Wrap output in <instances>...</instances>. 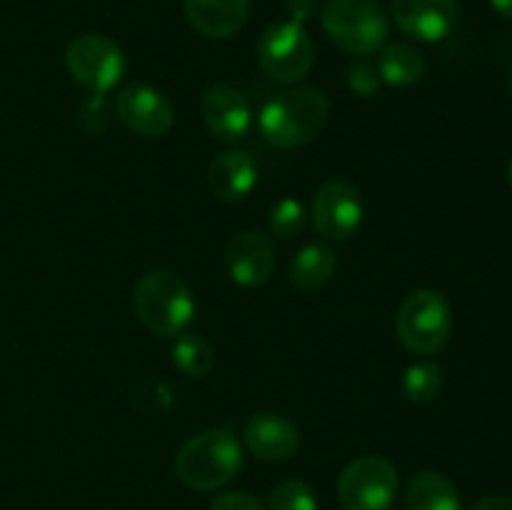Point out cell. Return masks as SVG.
I'll list each match as a JSON object with an SVG mask.
<instances>
[{
  "label": "cell",
  "mask_w": 512,
  "mask_h": 510,
  "mask_svg": "<svg viewBox=\"0 0 512 510\" xmlns=\"http://www.w3.org/2000/svg\"><path fill=\"white\" fill-rule=\"evenodd\" d=\"M313 225L323 238L328 240H348L358 233L363 223V198L358 188L348 180H325L313 198Z\"/></svg>",
  "instance_id": "9"
},
{
  "label": "cell",
  "mask_w": 512,
  "mask_h": 510,
  "mask_svg": "<svg viewBox=\"0 0 512 510\" xmlns=\"http://www.w3.org/2000/svg\"><path fill=\"white\" fill-rule=\"evenodd\" d=\"M378 73L383 83L408 88L423 80L425 75V58L415 45L410 43H390L383 48L378 58Z\"/></svg>",
  "instance_id": "19"
},
{
  "label": "cell",
  "mask_w": 512,
  "mask_h": 510,
  "mask_svg": "<svg viewBox=\"0 0 512 510\" xmlns=\"http://www.w3.org/2000/svg\"><path fill=\"white\" fill-rule=\"evenodd\" d=\"M255 55L265 75L278 83H295L313 68L315 48L303 25L293 20H280L265 28Z\"/></svg>",
  "instance_id": "6"
},
{
  "label": "cell",
  "mask_w": 512,
  "mask_h": 510,
  "mask_svg": "<svg viewBox=\"0 0 512 510\" xmlns=\"http://www.w3.org/2000/svg\"><path fill=\"white\" fill-rule=\"evenodd\" d=\"M243 468V448L228 428H210L185 440L175 455V475L188 488L215 490L228 485Z\"/></svg>",
  "instance_id": "2"
},
{
  "label": "cell",
  "mask_w": 512,
  "mask_h": 510,
  "mask_svg": "<svg viewBox=\"0 0 512 510\" xmlns=\"http://www.w3.org/2000/svg\"><path fill=\"white\" fill-rule=\"evenodd\" d=\"M258 183V165L245 150H223L210 163L208 185L220 200H240Z\"/></svg>",
  "instance_id": "16"
},
{
  "label": "cell",
  "mask_w": 512,
  "mask_h": 510,
  "mask_svg": "<svg viewBox=\"0 0 512 510\" xmlns=\"http://www.w3.org/2000/svg\"><path fill=\"white\" fill-rule=\"evenodd\" d=\"M508 180H510V185H512V160L508 163Z\"/></svg>",
  "instance_id": "29"
},
{
  "label": "cell",
  "mask_w": 512,
  "mask_h": 510,
  "mask_svg": "<svg viewBox=\"0 0 512 510\" xmlns=\"http://www.w3.org/2000/svg\"><path fill=\"white\" fill-rule=\"evenodd\" d=\"M133 308L150 333L170 338L185 333L195 315V300L180 275L170 270H153L135 285Z\"/></svg>",
  "instance_id": "3"
},
{
  "label": "cell",
  "mask_w": 512,
  "mask_h": 510,
  "mask_svg": "<svg viewBox=\"0 0 512 510\" xmlns=\"http://www.w3.org/2000/svg\"><path fill=\"white\" fill-rule=\"evenodd\" d=\"M270 510H318V498L303 480H285L270 493Z\"/></svg>",
  "instance_id": "22"
},
{
  "label": "cell",
  "mask_w": 512,
  "mask_h": 510,
  "mask_svg": "<svg viewBox=\"0 0 512 510\" xmlns=\"http://www.w3.org/2000/svg\"><path fill=\"white\" fill-rule=\"evenodd\" d=\"M510 93H512V73H510Z\"/></svg>",
  "instance_id": "30"
},
{
  "label": "cell",
  "mask_w": 512,
  "mask_h": 510,
  "mask_svg": "<svg viewBox=\"0 0 512 510\" xmlns=\"http://www.w3.org/2000/svg\"><path fill=\"white\" fill-rule=\"evenodd\" d=\"M458 15V0H393L395 25L405 35L425 43H435L450 35Z\"/></svg>",
  "instance_id": "12"
},
{
  "label": "cell",
  "mask_w": 512,
  "mask_h": 510,
  "mask_svg": "<svg viewBox=\"0 0 512 510\" xmlns=\"http://www.w3.org/2000/svg\"><path fill=\"white\" fill-rule=\"evenodd\" d=\"M490 5L505 18H512V0H490Z\"/></svg>",
  "instance_id": "28"
},
{
  "label": "cell",
  "mask_w": 512,
  "mask_h": 510,
  "mask_svg": "<svg viewBox=\"0 0 512 510\" xmlns=\"http://www.w3.org/2000/svg\"><path fill=\"white\" fill-rule=\"evenodd\" d=\"M330 103L318 88L298 85L275 93L260 110V133L275 148H300L320 135L328 123Z\"/></svg>",
  "instance_id": "1"
},
{
  "label": "cell",
  "mask_w": 512,
  "mask_h": 510,
  "mask_svg": "<svg viewBox=\"0 0 512 510\" xmlns=\"http://www.w3.org/2000/svg\"><path fill=\"white\" fill-rule=\"evenodd\" d=\"M115 113L133 133L145 138H160L173 128V105L158 88L145 83H133L118 95Z\"/></svg>",
  "instance_id": "10"
},
{
  "label": "cell",
  "mask_w": 512,
  "mask_h": 510,
  "mask_svg": "<svg viewBox=\"0 0 512 510\" xmlns=\"http://www.w3.org/2000/svg\"><path fill=\"white\" fill-rule=\"evenodd\" d=\"M470 510H512L510 495H485Z\"/></svg>",
  "instance_id": "27"
},
{
  "label": "cell",
  "mask_w": 512,
  "mask_h": 510,
  "mask_svg": "<svg viewBox=\"0 0 512 510\" xmlns=\"http://www.w3.org/2000/svg\"><path fill=\"white\" fill-rule=\"evenodd\" d=\"M335 253L325 243H310L305 248H300L295 253V258L290 260V283L298 290H305V293H313V290H320L335 273Z\"/></svg>",
  "instance_id": "17"
},
{
  "label": "cell",
  "mask_w": 512,
  "mask_h": 510,
  "mask_svg": "<svg viewBox=\"0 0 512 510\" xmlns=\"http://www.w3.org/2000/svg\"><path fill=\"white\" fill-rule=\"evenodd\" d=\"M173 363L183 370L188 378H203L210 373L215 363V353L203 335L180 333L173 345Z\"/></svg>",
  "instance_id": "20"
},
{
  "label": "cell",
  "mask_w": 512,
  "mask_h": 510,
  "mask_svg": "<svg viewBox=\"0 0 512 510\" xmlns=\"http://www.w3.org/2000/svg\"><path fill=\"white\" fill-rule=\"evenodd\" d=\"M320 18L328 38L350 55L375 53L390 33L388 13L378 0H328Z\"/></svg>",
  "instance_id": "4"
},
{
  "label": "cell",
  "mask_w": 512,
  "mask_h": 510,
  "mask_svg": "<svg viewBox=\"0 0 512 510\" xmlns=\"http://www.w3.org/2000/svg\"><path fill=\"white\" fill-rule=\"evenodd\" d=\"M210 510H265L255 495L243 493V490H233V493H225L220 498L213 500Z\"/></svg>",
  "instance_id": "25"
},
{
  "label": "cell",
  "mask_w": 512,
  "mask_h": 510,
  "mask_svg": "<svg viewBox=\"0 0 512 510\" xmlns=\"http://www.w3.org/2000/svg\"><path fill=\"white\" fill-rule=\"evenodd\" d=\"M185 15L200 35L225 40L240 33L250 15V0H185Z\"/></svg>",
  "instance_id": "15"
},
{
  "label": "cell",
  "mask_w": 512,
  "mask_h": 510,
  "mask_svg": "<svg viewBox=\"0 0 512 510\" xmlns=\"http://www.w3.org/2000/svg\"><path fill=\"white\" fill-rule=\"evenodd\" d=\"M398 338L410 353L435 355L445 348L453 330V310L443 293L433 288L413 290L395 318Z\"/></svg>",
  "instance_id": "5"
},
{
  "label": "cell",
  "mask_w": 512,
  "mask_h": 510,
  "mask_svg": "<svg viewBox=\"0 0 512 510\" xmlns=\"http://www.w3.org/2000/svg\"><path fill=\"white\" fill-rule=\"evenodd\" d=\"M398 493V470L380 455H363L340 473L338 498L343 510H390Z\"/></svg>",
  "instance_id": "7"
},
{
  "label": "cell",
  "mask_w": 512,
  "mask_h": 510,
  "mask_svg": "<svg viewBox=\"0 0 512 510\" xmlns=\"http://www.w3.org/2000/svg\"><path fill=\"white\" fill-rule=\"evenodd\" d=\"M225 265L230 278L243 288H258L268 283L275 268V245L263 230H243L225 250Z\"/></svg>",
  "instance_id": "11"
},
{
  "label": "cell",
  "mask_w": 512,
  "mask_h": 510,
  "mask_svg": "<svg viewBox=\"0 0 512 510\" xmlns=\"http://www.w3.org/2000/svg\"><path fill=\"white\" fill-rule=\"evenodd\" d=\"M305 225V208L300 200L283 198L270 210V233L278 238H293L303 230Z\"/></svg>",
  "instance_id": "23"
},
{
  "label": "cell",
  "mask_w": 512,
  "mask_h": 510,
  "mask_svg": "<svg viewBox=\"0 0 512 510\" xmlns=\"http://www.w3.org/2000/svg\"><path fill=\"white\" fill-rule=\"evenodd\" d=\"M203 120L215 138L235 143L253 125V108L233 85H213L203 95Z\"/></svg>",
  "instance_id": "13"
},
{
  "label": "cell",
  "mask_w": 512,
  "mask_h": 510,
  "mask_svg": "<svg viewBox=\"0 0 512 510\" xmlns=\"http://www.w3.org/2000/svg\"><path fill=\"white\" fill-rule=\"evenodd\" d=\"M243 440L260 460L280 463L300 450V430L293 420L278 413H258L245 423Z\"/></svg>",
  "instance_id": "14"
},
{
  "label": "cell",
  "mask_w": 512,
  "mask_h": 510,
  "mask_svg": "<svg viewBox=\"0 0 512 510\" xmlns=\"http://www.w3.org/2000/svg\"><path fill=\"white\" fill-rule=\"evenodd\" d=\"M440 388H443V370L433 360H423L405 370L403 395L410 403H430L438 398Z\"/></svg>",
  "instance_id": "21"
},
{
  "label": "cell",
  "mask_w": 512,
  "mask_h": 510,
  "mask_svg": "<svg viewBox=\"0 0 512 510\" xmlns=\"http://www.w3.org/2000/svg\"><path fill=\"white\" fill-rule=\"evenodd\" d=\"M405 503L408 510H460V495L443 473L420 470L408 483Z\"/></svg>",
  "instance_id": "18"
},
{
  "label": "cell",
  "mask_w": 512,
  "mask_h": 510,
  "mask_svg": "<svg viewBox=\"0 0 512 510\" xmlns=\"http://www.w3.org/2000/svg\"><path fill=\"white\" fill-rule=\"evenodd\" d=\"M320 0H288V15L293 23L303 25L305 20H310L318 10Z\"/></svg>",
  "instance_id": "26"
},
{
  "label": "cell",
  "mask_w": 512,
  "mask_h": 510,
  "mask_svg": "<svg viewBox=\"0 0 512 510\" xmlns=\"http://www.w3.org/2000/svg\"><path fill=\"white\" fill-rule=\"evenodd\" d=\"M380 83H383V78H380L375 65L355 63L353 68H350L348 85L355 95H360V98H373V95L380 90Z\"/></svg>",
  "instance_id": "24"
},
{
  "label": "cell",
  "mask_w": 512,
  "mask_h": 510,
  "mask_svg": "<svg viewBox=\"0 0 512 510\" xmlns=\"http://www.w3.org/2000/svg\"><path fill=\"white\" fill-rule=\"evenodd\" d=\"M68 73L93 95H105L120 83L125 73V55L115 40L98 33H85L70 40L65 50Z\"/></svg>",
  "instance_id": "8"
}]
</instances>
